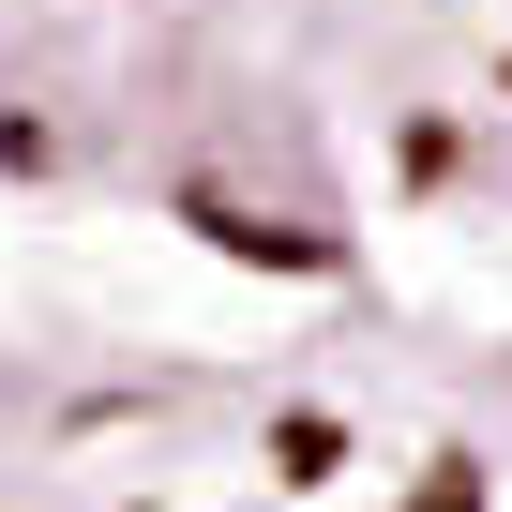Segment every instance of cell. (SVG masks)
<instances>
[{"label":"cell","mask_w":512,"mask_h":512,"mask_svg":"<svg viewBox=\"0 0 512 512\" xmlns=\"http://www.w3.org/2000/svg\"><path fill=\"white\" fill-rule=\"evenodd\" d=\"M181 226H196L211 256H241V272H347V241H317V226H272V211H226V196H181Z\"/></svg>","instance_id":"1"},{"label":"cell","mask_w":512,"mask_h":512,"mask_svg":"<svg viewBox=\"0 0 512 512\" xmlns=\"http://www.w3.org/2000/svg\"><path fill=\"white\" fill-rule=\"evenodd\" d=\"M272 467H287V482H332V467H347V437H332L317 407H287V422H272Z\"/></svg>","instance_id":"2"},{"label":"cell","mask_w":512,"mask_h":512,"mask_svg":"<svg viewBox=\"0 0 512 512\" xmlns=\"http://www.w3.org/2000/svg\"><path fill=\"white\" fill-rule=\"evenodd\" d=\"M407 512H482V467H467V452H452V467H422V497H407Z\"/></svg>","instance_id":"3"}]
</instances>
